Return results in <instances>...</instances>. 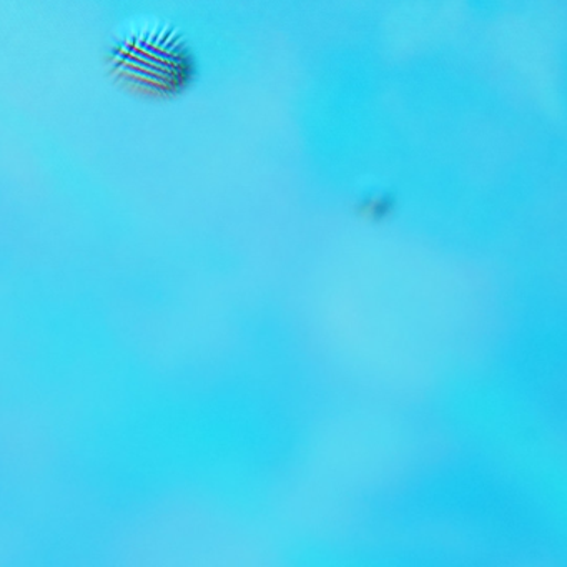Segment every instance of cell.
<instances>
[{"label":"cell","mask_w":567,"mask_h":567,"mask_svg":"<svg viewBox=\"0 0 567 567\" xmlns=\"http://www.w3.org/2000/svg\"><path fill=\"white\" fill-rule=\"evenodd\" d=\"M107 69L128 94L145 101H172L195 84L198 61L188 39L171 22L137 18L112 35Z\"/></svg>","instance_id":"1"}]
</instances>
